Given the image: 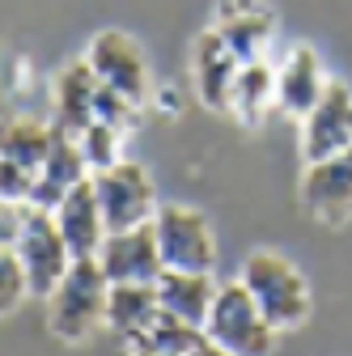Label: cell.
<instances>
[{
    "mask_svg": "<svg viewBox=\"0 0 352 356\" xmlns=\"http://www.w3.org/2000/svg\"><path fill=\"white\" fill-rule=\"evenodd\" d=\"M149 106H157L161 115H174V111H183V102L174 98V85H157V89H153V102H149Z\"/></svg>",
    "mask_w": 352,
    "mask_h": 356,
    "instance_id": "cb8c5ba5",
    "label": "cell"
},
{
    "mask_svg": "<svg viewBox=\"0 0 352 356\" xmlns=\"http://www.w3.org/2000/svg\"><path fill=\"white\" fill-rule=\"evenodd\" d=\"M85 60L98 72L102 85L111 89H123L127 98H136L141 106L153 102V72H149V60H145V47L131 34L123 30H98L85 47Z\"/></svg>",
    "mask_w": 352,
    "mask_h": 356,
    "instance_id": "ba28073f",
    "label": "cell"
},
{
    "mask_svg": "<svg viewBox=\"0 0 352 356\" xmlns=\"http://www.w3.org/2000/svg\"><path fill=\"white\" fill-rule=\"evenodd\" d=\"M77 140H81V153H85V161H90V170L98 174V170H111V165L123 161V140H127V131L115 127V123L94 119Z\"/></svg>",
    "mask_w": 352,
    "mask_h": 356,
    "instance_id": "44dd1931",
    "label": "cell"
},
{
    "mask_svg": "<svg viewBox=\"0 0 352 356\" xmlns=\"http://www.w3.org/2000/svg\"><path fill=\"white\" fill-rule=\"evenodd\" d=\"M297 149L305 165L352 149V89L344 81H331L319 106L297 119Z\"/></svg>",
    "mask_w": 352,
    "mask_h": 356,
    "instance_id": "30bf717a",
    "label": "cell"
},
{
    "mask_svg": "<svg viewBox=\"0 0 352 356\" xmlns=\"http://www.w3.org/2000/svg\"><path fill=\"white\" fill-rule=\"evenodd\" d=\"M94 111H98L102 123H115V127H123V131H136V127H141V115H145V106H141L136 98H127L123 89H111V85H98Z\"/></svg>",
    "mask_w": 352,
    "mask_h": 356,
    "instance_id": "603a6c76",
    "label": "cell"
},
{
    "mask_svg": "<svg viewBox=\"0 0 352 356\" xmlns=\"http://www.w3.org/2000/svg\"><path fill=\"white\" fill-rule=\"evenodd\" d=\"M85 178H94V170H90V161H85V153H81V140L72 136V131H60L56 127L51 153H47V161H42V174H38V183L30 191V204L56 212L64 204V195L72 187H81Z\"/></svg>",
    "mask_w": 352,
    "mask_h": 356,
    "instance_id": "e0dca14e",
    "label": "cell"
},
{
    "mask_svg": "<svg viewBox=\"0 0 352 356\" xmlns=\"http://www.w3.org/2000/svg\"><path fill=\"white\" fill-rule=\"evenodd\" d=\"M98 72L90 68V60L77 56L68 60L56 76H51V123L60 131H72V136H81L85 127H90L98 119L94 102H98Z\"/></svg>",
    "mask_w": 352,
    "mask_h": 356,
    "instance_id": "5bb4252c",
    "label": "cell"
},
{
    "mask_svg": "<svg viewBox=\"0 0 352 356\" xmlns=\"http://www.w3.org/2000/svg\"><path fill=\"white\" fill-rule=\"evenodd\" d=\"M9 250H17L34 297H47L72 267V250H68V242L56 225V212L34 208V204L22 208V225H17V238L9 242Z\"/></svg>",
    "mask_w": 352,
    "mask_h": 356,
    "instance_id": "277c9868",
    "label": "cell"
},
{
    "mask_svg": "<svg viewBox=\"0 0 352 356\" xmlns=\"http://www.w3.org/2000/svg\"><path fill=\"white\" fill-rule=\"evenodd\" d=\"M127 356H179V352H161V348H145V343H131Z\"/></svg>",
    "mask_w": 352,
    "mask_h": 356,
    "instance_id": "484cf974",
    "label": "cell"
},
{
    "mask_svg": "<svg viewBox=\"0 0 352 356\" xmlns=\"http://www.w3.org/2000/svg\"><path fill=\"white\" fill-rule=\"evenodd\" d=\"M166 272H216V234L212 220L187 204H161L153 216Z\"/></svg>",
    "mask_w": 352,
    "mask_h": 356,
    "instance_id": "5b68a950",
    "label": "cell"
},
{
    "mask_svg": "<svg viewBox=\"0 0 352 356\" xmlns=\"http://www.w3.org/2000/svg\"><path fill=\"white\" fill-rule=\"evenodd\" d=\"M191 356H234V352H225V348H216V343H212V339L204 335V343H200V348H195Z\"/></svg>",
    "mask_w": 352,
    "mask_h": 356,
    "instance_id": "d4e9b609",
    "label": "cell"
},
{
    "mask_svg": "<svg viewBox=\"0 0 352 356\" xmlns=\"http://www.w3.org/2000/svg\"><path fill=\"white\" fill-rule=\"evenodd\" d=\"M56 225H60L72 259H98L111 229H106V216H102V204L94 191V178H85L81 187H72L64 195V204L56 208Z\"/></svg>",
    "mask_w": 352,
    "mask_h": 356,
    "instance_id": "2e32d148",
    "label": "cell"
},
{
    "mask_svg": "<svg viewBox=\"0 0 352 356\" xmlns=\"http://www.w3.org/2000/svg\"><path fill=\"white\" fill-rule=\"evenodd\" d=\"M297 195H301V208L314 220H323L331 229L348 225L352 220V149L323 157V161H310L301 170Z\"/></svg>",
    "mask_w": 352,
    "mask_h": 356,
    "instance_id": "9c48e42d",
    "label": "cell"
},
{
    "mask_svg": "<svg viewBox=\"0 0 352 356\" xmlns=\"http://www.w3.org/2000/svg\"><path fill=\"white\" fill-rule=\"evenodd\" d=\"M204 335L216 348L234 352V356H272L280 331L263 318L259 301L250 297V289L238 276V280H225L221 289H216V301H212V314L204 323Z\"/></svg>",
    "mask_w": 352,
    "mask_h": 356,
    "instance_id": "3957f363",
    "label": "cell"
},
{
    "mask_svg": "<svg viewBox=\"0 0 352 356\" xmlns=\"http://www.w3.org/2000/svg\"><path fill=\"white\" fill-rule=\"evenodd\" d=\"M157 318H161L157 284H111V305H106L111 335L131 343V339H141Z\"/></svg>",
    "mask_w": 352,
    "mask_h": 356,
    "instance_id": "d6986e66",
    "label": "cell"
},
{
    "mask_svg": "<svg viewBox=\"0 0 352 356\" xmlns=\"http://www.w3.org/2000/svg\"><path fill=\"white\" fill-rule=\"evenodd\" d=\"M238 276L250 289V297L259 301L263 318L276 331H297V327L310 323V314H314L310 280H305L280 250H250Z\"/></svg>",
    "mask_w": 352,
    "mask_h": 356,
    "instance_id": "7a4b0ae2",
    "label": "cell"
},
{
    "mask_svg": "<svg viewBox=\"0 0 352 356\" xmlns=\"http://www.w3.org/2000/svg\"><path fill=\"white\" fill-rule=\"evenodd\" d=\"M94 191H98V204H102V216H106V229H131V225H145V220L157 216V187L145 165L136 161H119L111 170H98L94 174Z\"/></svg>",
    "mask_w": 352,
    "mask_h": 356,
    "instance_id": "52a82bcc",
    "label": "cell"
},
{
    "mask_svg": "<svg viewBox=\"0 0 352 356\" xmlns=\"http://www.w3.org/2000/svg\"><path fill=\"white\" fill-rule=\"evenodd\" d=\"M327 85H331V76L323 68V56L314 47H305V42H297L276 68V102L285 115L305 119L327 94Z\"/></svg>",
    "mask_w": 352,
    "mask_h": 356,
    "instance_id": "9a60e30c",
    "label": "cell"
},
{
    "mask_svg": "<svg viewBox=\"0 0 352 356\" xmlns=\"http://www.w3.org/2000/svg\"><path fill=\"white\" fill-rule=\"evenodd\" d=\"M216 276L212 272H161L157 280V297H161V309L170 318H179L187 327H200L208 323L212 314V301H216Z\"/></svg>",
    "mask_w": 352,
    "mask_h": 356,
    "instance_id": "ac0fdd59",
    "label": "cell"
},
{
    "mask_svg": "<svg viewBox=\"0 0 352 356\" xmlns=\"http://www.w3.org/2000/svg\"><path fill=\"white\" fill-rule=\"evenodd\" d=\"M212 30L230 42V51L242 64L268 60L272 38H276V9L268 0H216Z\"/></svg>",
    "mask_w": 352,
    "mask_h": 356,
    "instance_id": "7c38bea8",
    "label": "cell"
},
{
    "mask_svg": "<svg viewBox=\"0 0 352 356\" xmlns=\"http://www.w3.org/2000/svg\"><path fill=\"white\" fill-rule=\"evenodd\" d=\"M42 301H47V331L60 343H90L106 327L111 280L98 259H72L64 280Z\"/></svg>",
    "mask_w": 352,
    "mask_h": 356,
    "instance_id": "6da1fadb",
    "label": "cell"
},
{
    "mask_svg": "<svg viewBox=\"0 0 352 356\" xmlns=\"http://www.w3.org/2000/svg\"><path fill=\"white\" fill-rule=\"evenodd\" d=\"M280 106L276 102V68L268 60H255V64H242L238 81H234V102H230V115L238 123H263L268 111Z\"/></svg>",
    "mask_w": 352,
    "mask_h": 356,
    "instance_id": "ffe728a7",
    "label": "cell"
},
{
    "mask_svg": "<svg viewBox=\"0 0 352 356\" xmlns=\"http://www.w3.org/2000/svg\"><path fill=\"white\" fill-rule=\"evenodd\" d=\"M56 123L47 119H9L5 123V145H0V200L30 204V191L42 174V161L51 153Z\"/></svg>",
    "mask_w": 352,
    "mask_h": 356,
    "instance_id": "8992f818",
    "label": "cell"
},
{
    "mask_svg": "<svg viewBox=\"0 0 352 356\" xmlns=\"http://www.w3.org/2000/svg\"><path fill=\"white\" fill-rule=\"evenodd\" d=\"M98 263L111 284H157L166 263H161V246H157V229L153 220L145 225H131V229H115L106 234Z\"/></svg>",
    "mask_w": 352,
    "mask_h": 356,
    "instance_id": "8fae6325",
    "label": "cell"
},
{
    "mask_svg": "<svg viewBox=\"0 0 352 356\" xmlns=\"http://www.w3.org/2000/svg\"><path fill=\"white\" fill-rule=\"evenodd\" d=\"M26 297H34V293H30V276H26L17 250L0 246V314H5V318L17 314Z\"/></svg>",
    "mask_w": 352,
    "mask_h": 356,
    "instance_id": "7402d4cb",
    "label": "cell"
},
{
    "mask_svg": "<svg viewBox=\"0 0 352 356\" xmlns=\"http://www.w3.org/2000/svg\"><path fill=\"white\" fill-rule=\"evenodd\" d=\"M238 72H242V60L230 51V42L216 34L212 26L200 30V34H195V47H191V85H195V98H200L208 111L230 115Z\"/></svg>",
    "mask_w": 352,
    "mask_h": 356,
    "instance_id": "4fadbf2b",
    "label": "cell"
}]
</instances>
